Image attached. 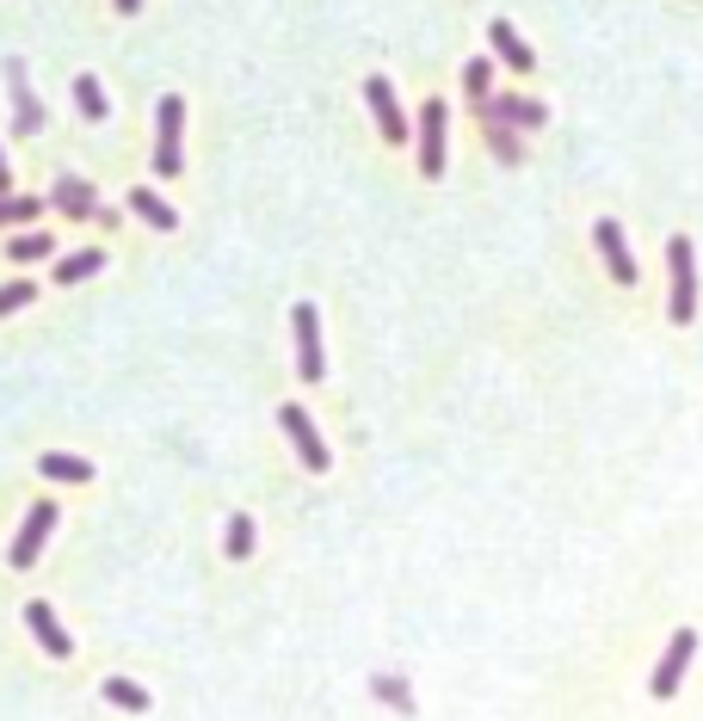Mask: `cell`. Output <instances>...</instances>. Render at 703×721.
I'll list each match as a JSON object with an SVG mask.
<instances>
[{
	"instance_id": "obj_1",
	"label": "cell",
	"mask_w": 703,
	"mask_h": 721,
	"mask_svg": "<svg viewBox=\"0 0 703 721\" xmlns=\"http://www.w3.org/2000/svg\"><path fill=\"white\" fill-rule=\"evenodd\" d=\"M666 278H673V290H666V321L685 327L691 315H698V253H691L685 235L666 241Z\"/></svg>"
},
{
	"instance_id": "obj_2",
	"label": "cell",
	"mask_w": 703,
	"mask_h": 721,
	"mask_svg": "<svg viewBox=\"0 0 703 721\" xmlns=\"http://www.w3.org/2000/svg\"><path fill=\"white\" fill-rule=\"evenodd\" d=\"M290 327H297V377L322 382V315L309 303H297L290 308Z\"/></svg>"
},
{
	"instance_id": "obj_3",
	"label": "cell",
	"mask_w": 703,
	"mask_h": 721,
	"mask_svg": "<svg viewBox=\"0 0 703 721\" xmlns=\"http://www.w3.org/2000/svg\"><path fill=\"white\" fill-rule=\"evenodd\" d=\"M179 136H186V99L167 93L161 99V142H154V173H161V179L179 173Z\"/></svg>"
},
{
	"instance_id": "obj_4",
	"label": "cell",
	"mask_w": 703,
	"mask_h": 721,
	"mask_svg": "<svg viewBox=\"0 0 703 721\" xmlns=\"http://www.w3.org/2000/svg\"><path fill=\"white\" fill-rule=\"evenodd\" d=\"M444 99H426V105H419V173H426V179H438V173H444Z\"/></svg>"
},
{
	"instance_id": "obj_5",
	"label": "cell",
	"mask_w": 703,
	"mask_h": 721,
	"mask_svg": "<svg viewBox=\"0 0 703 721\" xmlns=\"http://www.w3.org/2000/svg\"><path fill=\"white\" fill-rule=\"evenodd\" d=\"M691 660H698V629H673V642H666L661 666H654V697H673Z\"/></svg>"
},
{
	"instance_id": "obj_6",
	"label": "cell",
	"mask_w": 703,
	"mask_h": 721,
	"mask_svg": "<svg viewBox=\"0 0 703 721\" xmlns=\"http://www.w3.org/2000/svg\"><path fill=\"white\" fill-rule=\"evenodd\" d=\"M278 426L290 432V444H297V456H303V469L322 475L327 469V444H322V432H315V419H309L303 407H285V414H278Z\"/></svg>"
},
{
	"instance_id": "obj_7",
	"label": "cell",
	"mask_w": 703,
	"mask_h": 721,
	"mask_svg": "<svg viewBox=\"0 0 703 721\" xmlns=\"http://www.w3.org/2000/svg\"><path fill=\"white\" fill-rule=\"evenodd\" d=\"M364 99H371V117H377V130L389 136V142H407V117H401V105H396V87H389V80L382 75H371L364 80Z\"/></svg>"
},
{
	"instance_id": "obj_8",
	"label": "cell",
	"mask_w": 703,
	"mask_h": 721,
	"mask_svg": "<svg viewBox=\"0 0 703 721\" xmlns=\"http://www.w3.org/2000/svg\"><path fill=\"white\" fill-rule=\"evenodd\" d=\"M592 241H599V253H605L611 278H617V284H636V253H629L624 228L611 223V216H599V223H592Z\"/></svg>"
},
{
	"instance_id": "obj_9",
	"label": "cell",
	"mask_w": 703,
	"mask_h": 721,
	"mask_svg": "<svg viewBox=\"0 0 703 721\" xmlns=\"http://www.w3.org/2000/svg\"><path fill=\"white\" fill-rule=\"evenodd\" d=\"M57 531V506L50 499H38L32 513H25V531H20V543H13V568H32L38 561V549H43V536Z\"/></svg>"
},
{
	"instance_id": "obj_10",
	"label": "cell",
	"mask_w": 703,
	"mask_h": 721,
	"mask_svg": "<svg viewBox=\"0 0 703 721\" xmlns=\"http://www.w3.org/2000/svg\"><path fill=\"white\" fill-rule=\"evenodd\" d=\"M25 623H32V635L43 642V654H50V660H68V654H75V642H68V629L57 623V610L43 605V598H38V605H25Z\"/></svg>"
},
{
	"instance_id": "obj_11",
	"label": "cell",
	"mask_w": 703,
	"mask_h": 721,
	"mask_svg": "<svg viewBox=\"0 0 703 721\" xmlns=\"http://www.w3.org/2000/svg\"><path fill=\"white\" fill-rule=\"evenodd\" d=\"M488 43H494V56L506 62L513 75H531V68H537L531 43H525V38H518V31H513V20H494V25H488Z\"/></svg>"
},
{
	"instance_id": "obj_12",
	"label": "cell",
	"mask_w": 703,
	"mask_h": 721,
	"mask_svg": "<svg viewBox=\"0 0 703 721\" xmlns=\"http://www.w3.org/2000/svg\"><path fill=\"white\" fill-rule=\"evenodd\" d=\"M476 112H488V117H500V124H518V130H537V124H543V105H537V99H488V105H476Z\"/></svg>"
},
{
	"instance_id": "obj_13",
	"label": "cell",
	"mask_w": 703,
	"mask_h": 721,
	"mask_svg": "<svg viewBox=\"0 0 703 721\" xmlns=\"http://www.w3.org/2000/svg\"><path fill=\"white\" fill-rule=\"evenodd\" d=\"M130 210H136V216H142L149 228H173V223H179V216H173V204L161 198V191H149V186L130 191Z\"/></svg>"
},
{
	"instance_id": "obj_14",
	"label": "cell",
	"mask_w": 703,
	"mask_h": 721,
	"mask_svg": "<svg viewBox=\"0 0 703 721\" xmlns=\"http://www.w3.org/2000/svg\"><path fill=\"white\" fill-rule=\"evenodd\" d=\"M99 266H105V260H99V248H80V253H68V260L57 266V284H80V278H93Z\"/></svg>"
},
{
	"instance_id": "obj_15",
	"label": "cell",
	"mask_w": 703,
	"mask_h": 721,
	"mask_svg": "<svg viewBox=\"0 0 703 721\" xmlns=\"http://www.w3.org/2000/svg\"><path fill=\"white\" fill-rule=\"evenodd\" d=\"M38 475H50V481H93V463H80V456H43Z\"/></svg>"
},
{
	"instance_id": "obj_16",
	"label": "cell",
	"mask_w": 703,
	"mask_h": 721,
	"mask_svg": "<svg viewBox=\"0 0 703 721\" xmlns=\"http://www.w3.org/2000/svg\"><path fill=\"white\" fill-rule=\"evenodd\" d=\"M105 697H112L117 709H130V716H142V709H149V691H142V684H130V679H112V684H105Z\"/></svg>"
},
{
	"instance_id": "obj_17",
	"label": "cell",
	"mask_w": 703,
	"mask_h": 721,
	"mask_svg": "<svg viewBox=\"0 0 703 721\" xmlns=\"http://www.w3.org/2000/svg\"><path fill=\"white\" fill-rule=\"evenodd\" d=\"M463 87H469L476 105H488V99H494V68H488V62H469V68H463Z\"/></svg>"
},
{
	"instance_id": "obj_18",
	"label": "cell",
	"mask_w": 703,
	"mask_h": 721,
	"mask_svg": "<svg viewBox=\"0 0 703 721\" xmlns=\"http://www.w3.org/2000/svg\"><path fill=\"white\" fill-rule=\"evenodd\" d=\"M75 99H80V112H87V117H105V112H112V105H105V87H99L93 75L75 80Z\"/></svg>"
},
{
	"instance_id": "obj_19",
	"label": "cell",
	"mask_w": 703,
	"mask_h": 721,
	"mask_svg": "<svg viewBox=\"0 0 703 721\" xmlns=\"http://www.w3.org/2000/svg\"><path fill=\"white\" fill-rule=\"evenodd\" d=\"M50 248H57V241H50V228H43V235H20V241H13V260L32 266V260H50Z\"/></svg>"
},
{
	"instance_id": "obj_20",
	"label": "cell",
	"mask_w": 703,
	"mask_h": 721,
	"mask_svg": "<svg viewBox=\"0 0 703 721\" xmlns=\"http://www.w3.org/2000/svg\"><path fill=\"white\" fill-rule=\"evenodd\" d=\"M377 697H382V703H396L401 716H414V691H407V684H401V679H389V672H382V679H377Z\"/></svg>"
},
{
	"instance_id": "obj_21",
	"label": "cell",
	"mask_w": 703,
	"mask_h": 721,
	"mask_svg": "<svg viewBox=\"0 0 703 721\" xmlns=\"http://www.w3.org/2000/svg\"><path fill=\"white\" fill-rule=\"evenodd\" d=\"M481 124H488V142H494L500 161H518V142L506 136V124H500V117H488V112H481Z\"/></svg>"
},
{
	"instance_id": "obj_22",
	"label": "cell",
	"mask_w": 703,
	"mask_h": 721,
	"mask_svg": "<svg viewBox=\"0 0 703 721\" xmlns=\"http://www.w3.org/2000/svg\"><path fill=\"white\" fill-rule=\"evenodd\" d=\"M38 198H0V223H32L38 216Z\"/></svg>"
},
{
	"instance_id": "obj_23",
	"label": "cell",
	"mask_w": 703,
	"mask_h": 721,
	"mask_svg": "<svg viewBox=\"0 0 703 721\" xmlns=\"http://www.w3.org/2000/svg\"><path fill=\"white\" fill-rule=\"evenodd\" d=\"M228 555H235V561L253 555V524H248V518H228Z\"/></svg>"
},
{
	"instance_id": "obj_24",
	"label": "cell",
	"mask_w": 703,
	"mask_h": 721,
	"mask_svg": "<svg viewBox=\"0 0 703 721\" xmlns=\"http://www.w3.org/2000/svg\"><path fill=\"white\" fill-rule=\"evenodd\" d=\"M32 296H38V284H32V278H20V284H7V290H0V315H13V308H25Z\"/></svg>"
},
{
	"instance_id": "obj_25",
	"label": "cell",
	"mask_w": 703,
	"mask_h": 721,
	"mask_svg": "<svg viewBox=\"0 0 703 721\" xmlns=\"http://www.w3.org/2000/svg\"><path fill=\"white\" fill-rule=\"evenodd\" d=\"M117 13H142V0H117Z\"/></svg>"
},
{
	"instance_id": "obj_26",
	"label": "cell",
	"mask_w": 703,
	"mask_h": 721,
	"mask_svg": "<svg viewBox=\"0 0 703 721\" xmlns=\"http://www.w3.org/2000/svg\"><path fill=\"white\" fill-rule=\"evenodd\" d=\"M0 191H7V154H0Z\"/></svg>"
}]
</instances>
